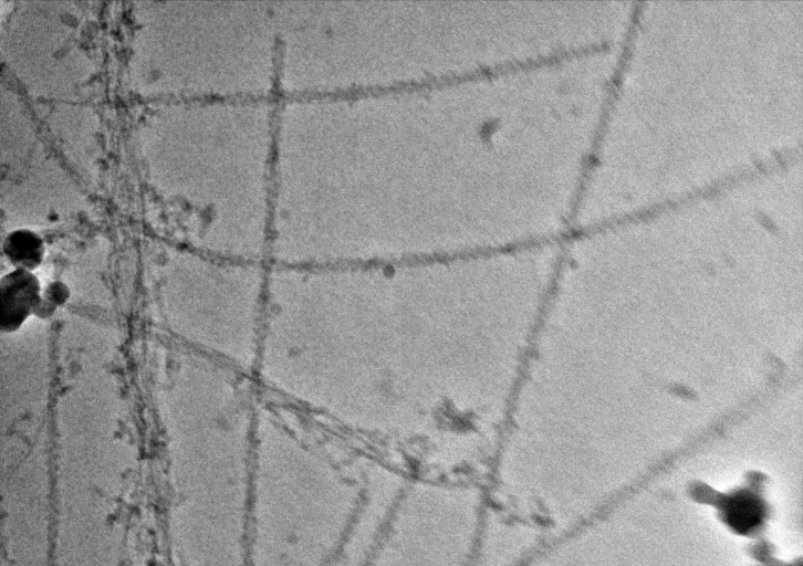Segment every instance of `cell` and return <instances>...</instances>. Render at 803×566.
<instances>
[{
    "instance_id": "cell-1",
    "label": "cell",
    "mask_w": 803,
    "mask_h": 566,
    "mask_svg": "<svg viewBox=\"0 0 803 566\" xmlns=\"http://www.w3.org/2000/svg\"><path fill=\"white\" fill-rule=\"evenodd\" d=\"M508 364L501 296L477 259L269 269L263 381L356 431L455 441L491 412Z\"/></svg>"
},
{
    "instance_id": "cell-3",
    "label": "cell",
    "mask_w": 803,
    "mask_h": 566,
    "mask_svg": "<svg viewBox=\"0 0 803 566\" xmlns=\"http://www.w3.org/2000/svg\"><path fill=\"white\" fill-rule=\"evenodd\" d=\"M642 4L643 3L640 1H635L633 3L630 19H629V22L627 25V30L625 32L624 40H623L622 52L618 57L617 64L614 69V72L609 78V82L607 84L606 95H605V99H604L602 111L599 114L598 123L596 125V128H595V132L593 135L590 150L583 160L581 175L578 177L576 189H575L574 196L571 201V206H573V207H580V202H581L583 192L585 190V186L587 182L590 171L596 161L597 150H598V147H599L603 136H604L605 126L607 124V119H608L611 111L613 108V103L619 91V85L622 83V75H623L626 64L628 62L634 34H635L637 23L639 21V15L642 12Z\"/></svg>"
},
{
    "instance_id": "cell-6",
    "label": "cell",
    "mask_w": 803,
    "mask_h": 566,
    "mask_svg": "<svg viewBox=\"0 0 803 566\" xmlns=\"http://www.w3.org/2000/svg\"><path fill=\"white\" fill-rule=\"evenodd\" d=\"M69 297V291L66 286L60 282H54L46 286L44 291L39 308L35 315L49 316L54 310L62 305Z\"/></svg>"
},
{
    "instance_id": "cell-2",
    "label": "cell",
    "mask_w": 803,
    "mask_h": 566,
    "mask_svg": "<svg viewBox=\"0 0 803 566\" xmlns=\"http://www.w3.org/2000/svg\"><path fill=\"white\" fill-rule=\"evenodd\" d=\"M41 286L29 270L14 269L1 279L0 324L1 331H17L25 319L35 314L41 303Z\"/></svg>"
},
{
    "instance_id": "cell-4",
    "label": "cell",
    "mask_w": 803,
    "mask_h": 566,
    "mask_svg": "<svg viewBox=\"0 0 803 566\" xmlns=\"http://www.w3.org/2000/svg\"><path fill=\"white\" fill-rule=\"evenodd\" d=\"M720 504L726 523L738 533H752L764 521L765 505L751 492H736L723 497Z\"/></svg>"
},
{
    "instance_id": "cell-5",
    "label": "cell",
    "mask_w": 803,
    "mask_h": 566,
    "mask_svg": "<svg viewBox=\"0 0 803 566\" xmlns=\"http://www.w3.org/2000/svg\"><path fill=\"white\" fill-rule=\"evenodd\" d=\"M3 252L15 269L33 270L42 261L44 247L41 238L30 230H15L3 242Z\"/></svg>"
}]
</instances>
